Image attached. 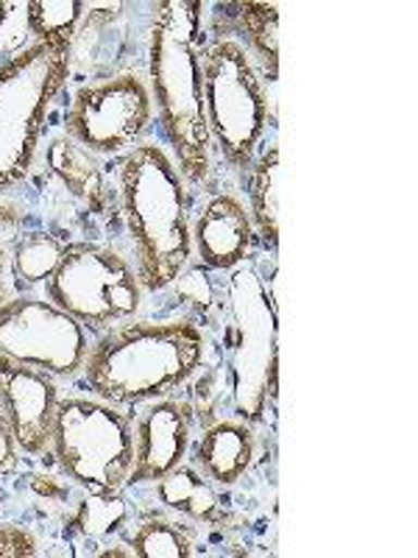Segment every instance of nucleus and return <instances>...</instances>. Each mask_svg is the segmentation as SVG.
Instances as JSON below:
<instances>
[{
    "instance_id": "obj_25",
    "label": "nucleus",
    "mask_w": 418,
    "mask_h": 558,
    "mask_svg": "<svg viewBox=\"0 0 418 558\" xmlns=\"http://www.w3.org/2000/svg\"><path fill=\"white\" fill-rule=\"evenodd\" d=\"M17 456H20V447L14 441V433L9 427L7 416L0 411V477L12 475L17 470Z\"/></svg>"
},
{
    "instance_id": "obj_1",
    "label": "nucleus",
    "mask_w": 418,
    "mask_h": 558,
    "mask_svg": "<svg viewBox=\"0 0 418 558\" xmlns=\"http://www.w3.org/2000/svg\"><path fill=\"white\" fill-rule=\"evenodd\" d=\"M207 48L201 0H165L153 7L148 32V89L184 182L212 177V140L204 118L201 59Z\"/></svg>"
},
{
    "instance_id": "obj_4",
    "label": "nucleus",
    "mask_w": 418,
    "mask_h": 558,
    "mask_svg": "<svg viewBox=\"0 0 418 558\" xmlns=\"http://www.w3.org/2000/svg\"><path fill=\"white\" fill-rule=\"evenodd\" d=\"M223 363L235 413L260 425L276 400L279 386V318L266 279L251 266L229 274L221 299Z\"/></svg>"
},
{
    "instance_id": "obj_17",
    "label": "nucleus",
    "mask_w": 418,
    "mask_h": 558,
    "mask_svg": "<svg viewBox=\"0 0 418 558\" xmlns=\"http://www.w3.org/2000/svg\"><path fill=\"white\" fill-rule=\"evenodd\" d=\"M248 216L262 246L276 252L279 246V146L271 143L257 154L248 168Z\"/></svg>"
},
{
    "instance_id": "obj_19",
    "label": "nucleus",
    "mask_w": 418,
    "mask_h": 558,
    "mask_svg": "<svg viewBox=\"0 0 418 558\" xmlns=\"http://www.w3.org/2000/svg\"><path fill=\"white\" fill-rule=\"evenodd\" d=\"M128 550L137 558H187L196 556V533L171 517H146L128 536Z\"/></svg>"
},
{
    "instance_id": "obj_23",
    "label": "nucleus",
    "mask_w": 418,
    "mask_h": 558,
    "mask_svg": "<svg viewBox=\"0 0 418 558\" xmlns=\"http://www.w3.org/2000/svg\"><path fill=\"white\" fill-rule=\"evenodd\" d=\"M34 45L28 0H0V62L17 57Z\"/></svg>"
},
{
    "instance_id": "obj_21",
    "label": "nucleus",
    "mask_w": 418,
    "mask_h": 558,
    "mask_svg": "<svg viewBox=\"0 0 418 558\" xmlns=\"http://www.w3.org/2000/svg\"><path fill=\"white\" fill-rule=\"evenodd\" d=\"M64 246L67 243L57 241L48 232H28L26 238H20L12 252V274L17 286L34 288L39 282H48L62 260Z\"/></svg>"
},
{
    "instance_id": "obj_26",
    "label": "nucleus",
    "mask_w": 418,
    "mask_h": 558,
    "mask_svg": "<svg viewBox=\"0 0 418 558\" xmlns=\"http://www.w3.org/2000/svg\"><path fill=\"white\" fill-rule=\"evenodd\" d=\"M9 268H12V257H9L7 246L0 243V305L7 302L9 293Z\"/></svg>"
},
{
    "instance_id": "obj_22",
    "label": "nucleus",
    "mask_w": 418,
    "mask_h": 558,
    "mask_svg": "<svg viewBox=\"0 0 418 558\" xmlns=\"http://www.w3.org/2000/svg\"><path fill=\"white\" fill-rule=\"evenodd\" d=\"M82 17L84 3H78V0H28L34 43L73 48Z\"/></svg>"
},
{
    "instance_id": "obj_3",
    "label": "nucleus",
    "mask_w": 418,
    "mask_h": 558,
    "mask_svg": "<svg viewBox=\"0 0 418 558\" xmlns=\"http://www.w3.org/2000/svg\"><path fill=\"white\" fill-rule=\"evenodd\" d=\"M121 213L143 291L176 286L193 257L187 182L157 143H143L121 162Z\"/></svg>"
},
{
    "instance_id": "obj_2",
    "label": "nucleus",
    "mask_w": 418,
    "mask_h": 558,
    "mask_svg": "<svg viewBox=\"0 0 418 558\" xmlns=\"http://www.w3.org/2000/svg\"><path fill=\"white\" fill-rule=\"evenodd\" d=\"M207 338L190 318L109 327L87 352L82 377L93 397L112 405H143L171 397L201 372Z\"/></svg>"
},
{
    "instance_id": "obj_15",
    "label": "nucleus",
    "mask_w": 418,
    "mask_h": 558,
    "mask_svg": "<svg viewBox=\"0 0 418 558\" xmlns=\"http://www.w3.org/2000/svg\"><path fill=\"white\" fill-rule=\"evenodd\" d=\"M48 166L59 184L67 187L70 196L87 204L93 213L107 209V184H103V171L96 162V154L84 151L67 134H62V137H53L48 146Z\"/></svg>"
},
{
    "instance_id": "obj_13",
    "label": "nucleus",
    "mask_w": 418,
    "mask_h": 558,
    "mask_svg": "<svg viewBox=\"0 0 418 558\" xmlns=\"http://www.w3.org/2000/svg\"><path fill=\"white\" fill-rule=\"evenodd\" d=\"M193 227V248L212 271H235L251 254L257 232L246 204L235 193H216L198 209Z\"/></svg>"
},
{
    "instance_id": "obj_6",
    "label": "nucleus",
    "mask_w": 418,
    "mask_h": 558,
    "mask_svg": "<svg viewBox=\"0 0 418 558\" xmlns=\"http://www.w3.org/2000/svg\"><path fill=\"white\" fill-rule=\"evenodd\" d=\"M73 68V48L34 43L0 62V191L28 177L53 98Z\"/></svg>"
},
{
    "instance_id": "obj_5",
    "label": "nucleus",
    "mask_w": 418,
    "mask_h": 558,
    "mask_svg": "<svg viewBox=\"0 0 418 558\" xmlns=\"http://www.w3.org/2000/svg\"><path fill=\"white\" fill-rule=\"evenodd\" d=\"M201 73L209 140L232 171L246 173L260 154L268 126V101L260 70L243 43L218 34L204 48Z\"/></svg>"
},
{
    "instance_id": "obj_18",
    "label": "nucleus",
    "mask_w": 418,
    "mask_h": 558,
    "mask_svg": "<svg viewBox=\"0 0 418 558\" xmlns=\"http://www.w3.org/2000/svg\"><path fill=\"white\" fill-rule=\"evenodd\" d=\"M157 497L165 508L196 522H212L221 511L212 483L196 466H184V463L165 477H159Z\"/></svg>"
},
{
    "instance_id": "obj_7",
    "label": "nucleus",
    "mask_w": 418,
    "mask_h": 558,
    "mask_svg": "<svg viewBox=\"0 0 418 558\" xmlns=\"http://www.w3.org/2000/svg\"><path fill=\"white\" fill-rule=\"evenodd\" d=\"M51 450L62 475L89 495H121L134 463V422L98 397H62Z\"/></svg>"
},
{
    "instance_id": "obj_9",
    "label": "nucleus",
    "mask_w": 418,
    "mask_h": 558,
    "mask_svg": "<svg viewBox=\"0 0 418 558\" xmlns=\"http://www.w3.org/2000/svg\"><path fill=\"white\" fill-rule=\"evenodd\" d=\"M151 123V89L137 73H114L82 84L64 112V134L84 151L101 157L134 151Z\"/></svg>"
},
{
    "instance_id": "obj_14",
    "label": "nucleus",
    "mask_w": 418,
    "mask_h": 558,
    "mask_svg": "<svg viewBox=\"0 0 418 558\" xmlns=\"http://www.w3.org/2000/svg\"><path fill=\"white\" fill-rule=\"evenodd\" d=\"M254 433L243 418H221L207 427L201 441L196 445V470L216 486H235L251 470Z\"/></svg>"
},
{
    "instance_id": "obj_10",
    "label": "nucleus",
    "mask_w": 418,
    "mask_h": 558,
    "mask_svg": "<svg viewBox=\"0 0 418 558\" xmlns=\"http://www.w3.org/2000/svg\"><path fill=\"white\" fill-rule=\"evenodd\" d=\"M87 352V330L53 302L14 296L0 305V355L59 380L82 375Z\"/></svg>"
},
{
    "instance_id": "obj_11",
    "label": "nucleus",
    "mask_w": 418,
    "mask_h": 558,
    "mask_svg": "<svg viewBox=\"0 0 418 558\" xmlns=\"http://www.w3.org/2000/svg\"><path fill=\"white\" fill-rule=\"evenodd\" d=\"M62 400L57 377L0 355V411L14 433V441L28 456L51 450L57 405Z\"/></svg>"
},
{
    "instance_id": "obj_12",
    "label": "nucleus",
    "mask_w": 418,
    "mask_h": 558,
    "mask_svg": "<svg viewBox=\"0 0 418 558\" xmlns=\"http://www.w3.org/2000/svg\"><path fill=\"white\" fill-rule=\"evenodd\" d=\"M193 405L176 397L151 400L134 422V463L126 486L157 483L182 466L193 438Z\"/></svg>"
},
{
    "instance_id": "obj_8",
    "label": "nucleus",
    "mask_w": 418,
    "mask_h": 558,
    "mask_svg": "<svg viewBox=\"0 0 418 558\" xmlns=\"http://www.w3.org/2000/svg\"><path fill=\"white\" fill-rule=\"evenodd\" d=\"M48 302L70 313L84 330L107 332L137 316L143 286L121 252L98 243H67L48 279Z\"/></svg>"
},
{
    "instance_id": "obj_16",
    "label": "nucleus",
    "mask_w": 418,
    "mask_h": 558,
    "mask_svg": "<svg viewBox=\"0 0 418 558\" xmlns=\"http://www.w3.org/2000/svg\"><path fill=\"white\" fill-rule=\"evenodd\" d=\"M218 14L229 20L246 39L248 57H257L262 64V73L268 82H276L279 76V7L273 3H218Z\"/></svg>"
},
{
    "instance_id": "obj_20",
    "label": "nucleus",
    "mask_w": 418,
    "mask_h": 558,
    "mask_svg": "<svg viewBox=\"0 0 418 558\" xmlns=\"http://www.w3.org/2000/svg\"><path fill=\"white\" fill-rule=\"evenodd\" d=\"M128 522V506L121 495H89L73 502L64 517V525L70 533H76L82 539H103L112 533L123 531Z\"/></svg>"
},
{
    "instance_id": "obj_24",
    "label": "nucleus",
    "mask_w": 418,
    "mask_h": 558,
    "mask_svg": "<svg viewBox=\"0 0 418 558\" xmlns=\"http://www.w3.org/2000/svg\"><path fill=\"white\" fill-rule=\"evenodd\" d=\"M39 556V539L32 527L0 525V558H32Z\"/></svg>"
}]
</instances>
